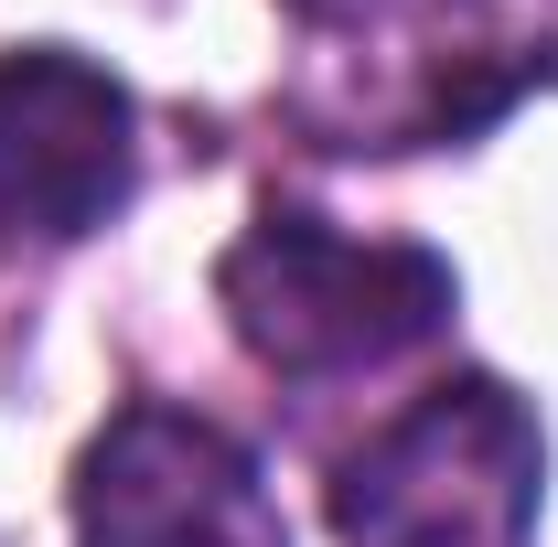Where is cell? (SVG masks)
I'll return each mask as SVG.
<instances>
[{
	"label": "cell",
	"mask_w": 558,
	"mask_h": 547,
	"mask_svg": "<svg viewBox=\"0 0 558 547\" xmlns=\"http://www.w3.org/2000/svg\"><path fill=\"white\" fill-rule=\"evenodd\" d=\"M75 547H290V515L236 429L130 398L75 462Z\"/></svg>",
	"instance_id": "4"
},
{
	"label": "cell",
	"mask_w": 558,
	"mask_h": 547,
	"mask_svg": "<svg viewBox=\"0 0 558 547\" xmlns=\"http://www.w3.org/2000/svg\"><path fill=\"white\" fill-rule=\"evenodd\" d=\"M215 301L269 376L333 387V376H376V365L418 354L429 333H451L462 279L440 247H409V236H354L323 215H258L215 258Z\"/></svg>",
	"instance_id": "2"
},
{
	"label": "cell",
	"mask_w": 558,
	"mask_h": 547,
	"mask_svg": "<svg viewBox=\"0 0 558 547\" xmlns=\"http://www.w3.org/2000/svg\"><path fill=\"white\" fill-rule=\"evenodd\" d=\"M140 172V108L108 65L65 44L0 54V258L75 247L86 226L130 205Z\"/></svg>",
	"instance_id": "5"
},
{
	"label": "cell",
	"mask_w": 558,
	"mask_h": 547,
	"mask_svg": "<svg viewBox=\"0 0 558 547\" xmlns=\"http://www.w3.org/2000/svg\"><path fill=\"white\" fill-rule=\"evenodd\" d=\"M548 429L505 376H440L333 462L344 547H537Z\"/></svg>",
	"instance_id": "3"
},
{
	"label": "cell",
	"mask_w": 558,
	"mask_h": 547,
	"mask_svg": "<svg viewBox=\"0 0 558 547\" xmlns=\"http://www.w3.org/2000/svg\"><path fill=\"white\" fill-rule=\"evenodd\" d=\"M290 22H301L290 108L323 130V150L473 139L558 54L548 0H290Z\"/></svg>",
	"instance_id": "1"
}]
</instances>
